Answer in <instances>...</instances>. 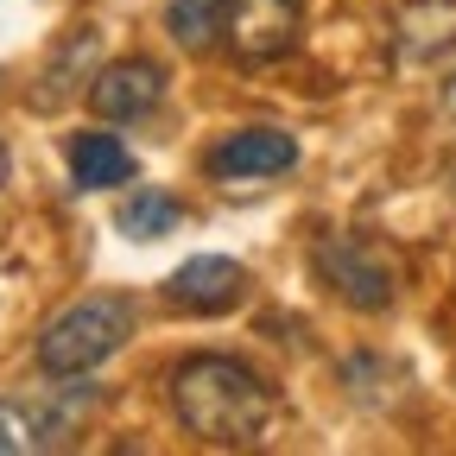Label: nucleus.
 I'll return each instance as SVG.
<instances>
[{
  "instance_id": "1",
  "label": "nucleus",
  "mask_w": 456,
  "mask_h": 456,
  "mask_svg": "<svg viewBox=\"0 0 456 456\" xmlns=\"http://www.w3.org/2000/svg\"><path fill=\"white\" fill-rule=\"evenodd\" d=\"M171 412H178V425L191 437H203L216 450H248L266 437L279 399L248 362L191 355V362L171 368Z\"/></svg>"
},
{
  "instance_id": "2",
  "label": "nucleus",
  "mask_w": 456,
  "mask_h": 456,
  "mask_svg": "<svg viewBox=\"0 0 456 456\" xmlns=\"http://www.w3.org/2000/svg\"><path fill=\"white\" fill-rule=\"evenodd\" d=\"M134 298L121 292H95L70 311H57L38 336V368L51 380H83L89 368H102L108 355H121L127 349V336H134Z\"/></svg>"
},
{
  "instance_id": "3",
  "label": "nucleus",
  "mask_w": 456,
  "mask_h": 456,
  "mask_svg": "<svg viewBox=\"0 0 456 456\" xmlns=\"http://www.w3.org/2000/svg\"><path fill=\"white\" fill-rule=\"evenodd\" d=\"M311 266H317V279L330 285V292L342 305H355V311H387L393 292H399L393 260L374 241H362V235H317Z\"/></svg>"
},
{
  "instance_id": "4",
  "label": "nucleus",
  "mask_w": 456,
  "mask_h": 456,
  "mask_svg": "<svg viewBox=\"0 0 456 456\" xmlns=\"http://www.w3.org/2000/svg\"><path fill=\"white\" fill-rule=\"evenodd\" d=\"M305 0H222V38L241 64H273L298 45Z\"/></svg>"
},
{
  "instance_id": "5",
  "label": "nucleus",
  "mask_w": 456,
  "mask_h": 456,
  "mask_svg": "<svg viewBox=\"0 0 456 456\" xmlns=\"http://www.w3.org/2000/svg\"><path fill=\"white\" fill-rule=\"evenodd\" d=\"M95 406V387H64L45 406H20V399H0V456H32V450H57L70 444L77 412Z\"/></svg>"
},
{
  "instance_id": "6",
  "label": "nucleus",
  "mask_w": 456,
  "mask_h": 456,
  "mask_svg": "<svg viewBox=\"0 0 456 456\" xmlns=\"http://www.w3.org/2000/svg\"><path fill=\"white\" fill-rule=\"evenodd\" d=\"M298 165V140L285 127H241L222 146L203 152V171L216 184H260V178H285Z\"/></svg>"
},
{
  "instance_id": "7",
  "label": "nucleus",
  "mask_w": 456,
  "mask_h": 456,
  "mask_svg": "<svg viewBox=\"0 0 456 456\" xmlns=\"http://www.w3.org/2000/svg\"><path fill=\"white\" fill-rule=\"evenodd\" d=\"M241 298H248V266L222 260V254H197V260H184L178 273L165 279V305L197 311V317H222V311H235Z\"/></svg>"
},
{
  "instance_id": "8",
  "label": "nucleus",
  "mask_w": 456,
  "mask_h": 456,
  "mask_svg": "<svg viewBox=\"0 0 456 456\" xmlns=\"http://www.w3.org/2000/svg\"><path fill=\"white\" fill-rule=\"evenodd\" d=\"M159 102H165V70L152 57H121V64L95 70L89 83V108L102 121H146Z\"/></svg>"
},
{
  "instance_id": "9",
  "label": "nucleus",
  "mask_w": 456,
  "mask_h": 456,
  "mask_svg": "<svg viewBox=\"0 0 456 456\" xmlns=\"http://www.w3.org/2000/svg\"><path fill=\"white\" fill-rule=\"evenodd\" d=\"M64 159H70V184L77 191H121V184H134V146L114 140V134H77L64 146Z\"/></svg>"
},
{
  "instance_id": "10",
  "label": "nucleus",
  "mask_w": 456,
  "mask_h": 456,
  "mask_svg": "<svg viewBox=\"0 0 456 456\" xmlns=\"http://www.w3.org/2000/svg\"><path fill=\"white\" fill-rule=\"evenodd\" d=\"M393 38L406 57H437L456 45V0H393Z\"/></svg>"
},
{
  "instance_id": "11",
  "label": "nucleus",
  "mask_w": 456,
  "mask_h": 456,
  "mask_svg": "<svg viewBox=\"0 0 456 456\" xmlns=\"http://www.w3.org/2000/svg\"><path fill=\"white\" fill-rule=\"evenodd\" d=\"M178 222H184V203L171 197V191H134L121 209H114V228H121L127 241H159Z\"/></svg>"
},
{
  "instance_id": "12",
  "label": "nucleus",
  "mask_w": 456,
  "mask_h": 456,
  "mask_svg": "<svg viewBox=\"0 0 456 456\" xmlns=\"http://www.w3.org/2000/svg\"><path fill=\"white\" fill-rule=\"evenodd\" d=\"M165 26L184 51H203L222 32V0H165Z\"/></svg>"
},
{
  "instance_id": "13",
  "label": "nucleus",
  "mask_w": 456,
  "mask_h": 456,
  "mask_svg": "<svg viewBox=\"0 0 456 456\" xmlns=\"http://www.w3.org/2000/svg\"><path fill=\"white\" fill-rule=\"evenodd\" d=\"M444 108H450V121H456V77L444 83Z\"/></svg>"
},
{
  "instance_id": "14",
  "label": "nucleus",
  "mask_w": 456,
  "mask_h": 456,
  "mask_svg": "<svg viewBox=\"0 0 456 456\" xmlns=\"http://www.w3.org/2000/svg\"><path fill=\"white\" fill-rule=\"evenodd\" d=\"M7 165H13V159H7V140H0V184H7Z\"/></svg>"
}]
</instances>
